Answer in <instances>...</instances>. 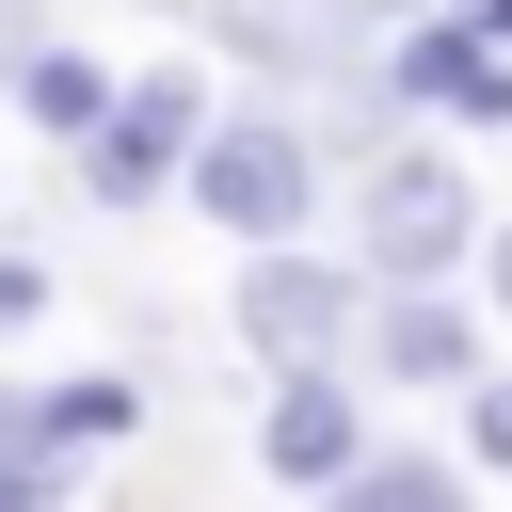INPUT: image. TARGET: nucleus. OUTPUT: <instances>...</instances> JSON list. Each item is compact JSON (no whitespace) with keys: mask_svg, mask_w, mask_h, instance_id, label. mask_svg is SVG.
I'll return each mask as SVG.
<instances>
[{"mask_svg":"<svg viewBox=\"0 0 512 512\" xmlns=\"http://www.w3.org/2000/svg\"><path fill=\"white\" fill-rule=\"evenodd\" d=\"M32 400H48V448H64V464H96V448L144 432V384H128V368H64V384H32Z\"/></svg>","mask_w":512,"mask_h":512,"instance_id":"nucleus-10","label":"nucleus"},{"mask_svg":"<svg viewBox=\"0 0 512 512\" xmlns=\"http://www.w3.org/2000/svg\"><path fill=\"white\" fill-rule=\"evenodd\" d=\"M464 464H480V480H512V368H480V384H464Z\"/></svg>","mask_w":512,"mask_h":512,"instance_id":"nucleus-12","label":"nucleus"},{"mask_svg":"<svg viewBox=\"0 0 512 512\" xmlns=\"http://www.w3.org/2000/svg\"><path fill=\"white\" fill-rule=\"evenodd\" d=\"M368 432H384V384H368L352 352H304V368H272V400H256V480H288V496H352Z\"/></svg>","mask_w":512,"mask_h":512,"instance_id":"nucleus-4","label":"nucleus"},{"mask_svg":"<svg viewBox=\"0 0 512 512\" xmlns=\"http://www.w3.org/2000/svg\"><path fill=\"white\" fill-rule=\"evenodd\" d=\"M48 304H64V272H48V256H32V240H0V336H32V320H48Z\"/></svg>","mask_w":512,"mask_h":512,"instance_id":"nucleus-13","label":"nucleus"},{"mask_svg":"<svg viewBox=\"0 0 512 512\" xmlns=\"http://www.w3.org/2000/svg\"><path fill=\"white\" fill-rule=\"evenodd\" d=\"M480 304L512 320V224H480Z\"/></svg>","mask_w":512,"mask_h":512,"instance_id":"nucleus-14","label":"nucleus"},{"mask_svg":"<svg viewBox=\"0 0 512 512\" xmlns=\"http://www.w3.org/2000/svg\"><path fill=\"white\" fill-rule=\"evenodd\" d=\"M352 256L368 272H480V176L432 144V128H384V144H352Z\"/></svg>","mask_w":512,"mask_h":512,"instance_id":"nucleus-2","label":"nucleus"},{"mask_svg":"<svg viewBox=\"0 0 512 512\" xmlns=\"http://www.w3.org/2000/svg\"><path fill=\"white\" fill-rule=\"evenodd\" d=\"M384 80H400V112H432V128H512V48L464 32L448 0H416V16L384 32Z\"/></svg>","mask_w":512,"mask_h":512,"instance_id":"nucleus-8","label":"nucleus"},{"mask_svg":"<svg viewBox=\"0 0 512 512\" xmlns=\"http://www.w3.org/2000/svg\"><path fill=\"white\" fill-rule=\"evenodd\" d=\"M0 96H16V112H32V128H48V144H80V128H96V112H112V96H128V80H112V64H96V48H80V32H32V48H16V80H0Z\"/></svg>","mask_w":512,"mask_h":512,"instance_id":"nucleus-9","label":"nucleus"},{"mask_svg":"<svg viewBox=\"0 0 512 512\" xmlns=\"http://www.w3.org/2000/svg\"><path fill=\"white\" fill-rule=\"evenodd\" d=\"M336 176H352V160H320V128L272 96V112H208L176 192H192V224H224V240H304Z\"/></svg>","mask_w":512,"mask_h":512,"instance_id":"nucleus-1","label":"nucleus"},{"mask_svg":"<svg viewBox=\"0 0 512 512\" xmlns=\"http://www.w3.org/2000/svg\"><path fill=\"white\" fill-rule=\"evenodd\" d=\"M464 496V464L432 448V432H368V464H352V512H448Z\"/></svg>","mask_w":512,"mask_h":512,"instance_id":"nucleus-11","label":"nucleus"},{"mask_svg":"<svg viewBox=\"0 0 512 512\" xmlns=\"http://www.w3.org/2000/svg\"><path fill=\"white\" fill-rule=\"evenodd\" d=\"M368 288H384V272H368L352 240H320V224H304V240H240L224 336H240L256 368H304V352H352V336H368Z\"/></svg>","mask_w":512,"mask_h":512,"instance_id":"nucleus-3","label":"nucleus"},{"mask_svg":"<svg viewBox=\"0 0 512 512\" xmlns=\"http://www.w3.org/2000/svg\"><path fill=\"white\" fill-rule=\"evenodd\" d=\"M192 16H208V48L256 64V80H336V64H384V32H400L416 0H192Z\"/></svg>","mask_w":512,"mask_h":512,"instance_id":"nucleus-7","label":"nucleus"},{"mask_svg":"<svg viewBox=\"0 0 512 512\" xmlns=\"http://www.w3.org/2000/svg\"><path fill=\"white\" fill-rule=\"evenodd\" d=\"M352 368H368L384 400H464V384H480V304H464V272H384Z\"/></svg>","mask_w":512,"mask_h":512,"instance_id":"nucleus-6","label":"nucleus"},{"mask_svg":"<svg viewBox=\"0 0 512 512\" xmlns=\"http://www.w3.org/2000/svg\"><path fill=\"white\" fill-rule=\"evenodd\" d=\"M192 128H208V80H192V64H144V80L64 144V160H80V208H160V192L192 176Z\"/></svg>","mask_w":512,"mask_h":512,"instance_id":"nucleus-5","label":"nucleus"}]
</instances>
